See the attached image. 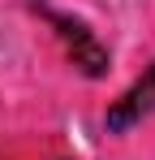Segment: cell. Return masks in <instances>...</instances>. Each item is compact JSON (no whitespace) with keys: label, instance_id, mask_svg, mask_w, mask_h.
Segmentation results:
<instances>
[{"label":"cell","instance_id":"6da1fadb","mask_svg":"<svg viewBox=\"0 0 155 160\" xmlns=\"http://www.w3.org/2000/svg\"><path fill=\"white\" fill-rule=\"evenodd\" d=\"M43 18L60 30V39L69 43V61H73L86 78H103V74H108V52H103V43L82 26V22L65 18V13H52V9H43Z\"/></svg>","mask_w":155,"mask_h":160},{"label":"cell","instance_id":"7a4b0ae2","mask_svg":"<svg viewBox=\"0 0 155 160\" xmlns=\"http://www.w3.org/2000/svg\"><path fill=\"white\" fill-rule=\"evenodd\" d=\"M151 112H155V65L108 108V130L121 134V130H129V126H138L142 117H151Z\"/></svg>","mask_w":155,"mask_h":160}]
</instances>
